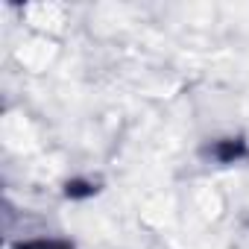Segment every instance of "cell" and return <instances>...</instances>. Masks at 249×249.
Returning <instances> with one entry per match:
<instances>
[{"label": "cell", "instance_id": "obj_2", "mask_svg": "<svg viewBox=\"0 0 249 249\" xmlns=\"http://www.w3.org/2000/svg\"><path fill=\"white\" fill-rule=\"evenodd\" d=\"M12 249H76V246L62 237H36V240H21Z\"/></svg>", "mask_w": 249, "mask_h": 249}, {"label": "cell", "instance_id": "obj_1", "mask_svg": "<svg viewBox=\"0 0 249 249\" xmlns=\"http://www.w3.org/2000/svg\"><path fill=\"white\" fill-rule=\"evenodd\" d=\"M208 156L217 164H234V161H240V159L249 156V147H246L243 138H220V141H214L208 147Z\"/></svg>", "mask_w": 249, "mask_h": 249}, {"label": "cell", "instance_id": "obj_3", "mask_svg": "<svg viewBox=\"0 0 249 249\" xmlns=\"http://www.w3.org/2000/svg\"><path fill=\"white\" fill-rule=\"evenodd\" d=\"M94 191H97L94 185H88V182H79V179H76V182H68V185H65V194H68L71 199H76V196H91Z\"/></svg>", "mask_w": 249, "mask_h": 249}]
</instances>
